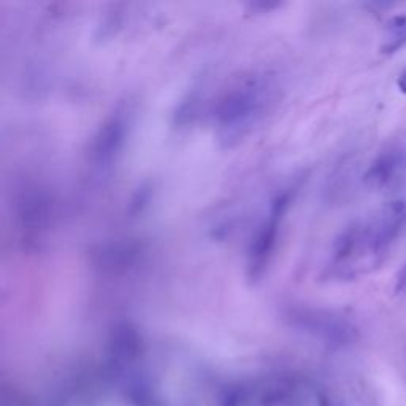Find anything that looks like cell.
Segmentation results:
<instances>
[{"instance_id": "6da1fadb", "label": "cell", "mask_w": 406, "mask_h": 406, "mask_svg": "<svg viewBox=\"0 0 406 406\" xmlns=\"http://www.w3.org/2000/svg\"><path fill=\"white\" fill-rule=\"evenodd\" d=\"M281 97L276 73L254 70L230 86L213 110L215 134L227 148L251 135L275 108Z\"/></svg>"}, {"instance_id": "7a4b0ae2", "label": "cell", "mask_w": 406, "mask_h": 406, "mask_svg": "<svg viewBox=\"0 0 406 406\" xmlns=\"http://www.w3.org/2000/svg\"><path fill=\"white\" fill-rule=\"evenodd\" d=\"M294 194V188L283 189L279 194H276L270 203L267 216L259 225L256 235L252 238L248 251V276L251 281L261 279L265 270L269 269L273 252L276 249L279 229H281L284 216L289 210Z\"/></svg>"}, {"instance_id": "3957f363", "label": "cell", "mask_w": 406, "mask_h": 406, "mask_svg": "<svg viewBox=\"0 0 406 406\" xmlns=\"http://www.w3.org/2000/svg\"><path fill=\"white\" fill-rule=\"evenodd\" d=\"M130 128V110L128 105H119L97 130L91 145V165L98 171L110 169L121 152Z\"/></svg>"}, {"instance_id": "277c9868", "label": "cell", "mask_w": 406, "mask_h": 406, "mask_svg": "<svg viewBox=\"0 0 406 406\" xmlns=\"http://www.w3.org/2000/svg\"><path fill=\"white\" fill-rule=\"evenodd\" d=\"M286 316L289 317L294 327L329 343H348L354 337V327L330 311L308 308V306H294Z\"/></svg>"}, {"instance_id": "5b68a950", "label": "cell", "mask_w": 406, "mask_h": 406, "mask_svg": "<svg viewBox=\"0 0 406 406\" xmlns=\"http://www.w3.org/2000/svg\"><path fill=\"white\" fill-rule=\"evenodd\" d=\"M406 222V205L405 202H392L383 211L378 221L365 227L367 232V248L373 264L381 262L388 254L390 246L400 235Z\"/></svg>"}, {"instance_id": "8992f818", "label": "cell", "mask_w": 406, "mask_h": 406, "mask_svg": "<svg viewBox=\"0 0 406 406\" xmlns=\"http://www.w3.org/2000/svg\"><path fill=\"white\" fill-rule=\"evenodd\" d=\"M406 165V156L400 150H389L379 154L363 176V183L371 189L389 186Z\"/></svg>"}, {"instance_id": "52a82bcc", "label": "cell", "mask_w": 406, "mask_h": 406, "mask_svg": "<svg viewBox=\"0 0 406 406\" xmlns=\"http://www.w3.org/2000/svg\"><path fill=\"white\" fill-rule=\"evenodd\" d=\"M406 45V16H392L385 24V35L381 45V52L384 55H394Z\"/></svg>"}, {"instance_id": "ba28073f", "label": "cell", "mask_w": 406, "mask_h": 406, "mask_svg": "<svg viewBox=\"0 0 406 406\" xmlns=\"http://www.w3.org/2000/svg\"><path fill=\"white\" fill-rule=\"evenodd\" d=\"M395 294L403 295L406 294V264L403 265V269L398 271L397 281H395Z\"/></svg>"}, {"instance_id": "9c48e42d", "label": "cell", "mask_w": 406, "mask_h": 406, "mask_svg": "<svg viewBox=\"0 0 406 406\" xmlns=\"http://www.w3.org/2000/svg\"><path fill=\"white\" fill-rule=\"evenodd\" d=\"M397 86H398V89H400V92H403V94H406V69L403 70L402 75L398 77Z\"/></svg>"}]
</instances>
